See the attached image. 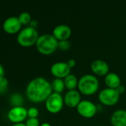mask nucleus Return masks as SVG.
I'll return each instance as SVG.
<instances>
[{"label": "nucleus", "mask_w": 126, "mask_h": 126, "mask_svg": "<svg viewBox=\"0 0 126 126\" xmlns=\"http://www.w3.org/2000/svg\"><path fill=\"white\" fill-rule=\"evenodd\" d=\"M52 92L51 83L42 77L33 79L26 88V95L28 100L35 103L45 102L53 93Z\"/></svg>", "instance_id": "1"}, {"label": "nucleus", "mask_w": 126, "mask_h": 126, "mask_svg": "<svg viewBox=\"0 0 126 126\" xmlns=\"http://www.w3.org/2000/svg\"><path fill=\"white\" fill-rule=\"evenodd\" d=\"M59 41L52 34H44L39 37L36 48L37 51L44 55H50L58 49Z\"/></svg>", "instance_id": "2"}, {"label": "nucleus", "mask_w": 126, "mask_h": 126, "mask_svg": "<svg viewBox=\"0 0 126 126\" xmlns=\"http://www.w3.org/2000/svg\"><path fill=\"white\" fill-rule=\"evenodd\" d=\"M100 82L97 78L93 75H85L80 78L78 82V89L84 95H93L99 89Z\"/></svg>", "instance_id": "3"}, {"label": "nucleus", "mask_w": 126, "mask_h": 126, "mask_svg": "<svg viewBox=\"0 0 126 126\" xmlns=\"http://www.w3.org/2000/svg\"><path fill=\"white\" fill-rule=\"evenodd\" d=\"M39 37V36L36 28L27 27L21 30L19 32L17 35V42L22 47H29L34 44L36 45Z\"/></svg>", "instance_id": "4"}, {"label": "nucleus", "mask_w": 126, "mask_h": 126, "mask_svg": "<svg viewBox=\"0 0 126 126\" xmlns=\"http://www.w3.org/2000/svg\"><path fill=\"white\" fill-rule=\"evenodd\" d=\"M64 98L60 94L53 92L45 100V108L51 114H58L64 105Z\"/></svg>", "instance_id": "5"}, {"label": "nucleus", "mask_w": 126, "mask_h": 126, "mask_svg": "<svg viewBox=\"0 0 126 126\" xmlns=\"http://www.w3.org/2000/svg\"><path fill=\"white\" fill-rule=\"evenodd\" d=\"M120 94L116 89L106 88L102 89L98 96L100 103L105 106H111L117 104L120 100Z\"/></svg>", "instance_id": "6"}, {"label": "nucleus", "mask_w": 126, "mask_h": 126, "mask_svg": "<svg viewBox=\"0 0 126 126\" xmlns=\"http://www.w3.org/2000/svg\"><path fill=\"white\" fill-rule=\"evenodd\" d=\"M76 111L78 114L84 118H92L96 115L97 108L91 101L85 100L79 103L76 107Z\"/></svg>", "instance_id": "7"}, {"label": "nucleus", "mask_w": 126, "mask_h": 126, "mask_svg": "<svg viewBox=\"0 0 126 126\" xmlns=\"http://www.w3.org/2000/svg\"><path fill=\"white\" fill-rule=\"evenodd\" d=\"M27 117V109L23 106L11 108L7 113V119L13 124L22 123Z\"/></svg>", "instance_id": "8"}, {"label": "nucleus", "mask_w": 126, "mask_h": 126, "mask_svg": "<svg viewBox=\"0 0 126 126\" xmlns=\"http://www.w3.org/2000/svg\"><path fill=\"white\" fill-rule=\"evenodd\" d=\"M22 25V24L20 23L18 17L10 16L4 20L2 27L5 32L8 34H15L21 31Z\"/></svg>", "instance_id": "9"}, {"label": "nucleus", "mask_w": 126, "mask_h": 126, "mask_svg": "<svg viewBox=\"0 0 126 126\" xmlns=\"http://www.w3.org/2000/svg\"><path fill=\"white\" fill-rule=\"evenodd\" d=\"M50 72L56 78L65 79L71 74V68L66 62H56L51 66Z\"/></svg>", "instance_id": "10"}, {"label": "nucleus", "mask_w": 126, "mask_h": 126, "mask_svg": "<svg viewBox=\"0 0 126 126\" xmlns=\"http://www.w3.org/2000/svg\"><path fill=\"white\" fill-rule=\"evenodd\" d=\"M81 101L80 93L77 90L68 91L64 97V103L68 108H76Z\"/></svg>", "instance_id": "11"}, {"label": "nucleus", "mask_w": 126, "mask_h": 126, "mask_svg": "<svg viewBox=\"0 0 126 126\" xmlns=\"http://www.w3.org/2000/svg\"><path fill=\"white\" fill-rule=\"evenodd\" d=\"M71 29L65 24H59L54 27L53 30V35L58 41L68 40L71 35Z\"/></svg>", "instance_id": "12"}, {"label": "nucleus", "mask_w": 126, "mask_h": 126, "mask_svg": "<svg viewBox=\"0 0 126 126\" xmlns=\"http://www.w3.org/2000/svg\"><path fill=\"white\" fill-rule=\"evenodd\" d=\"M91 69L92 72L98 76H105L109 73L108 64L101 59L94 61L91 65Z\"/></svg>", "instance_id": "13"}, {"label": "nucleus", "mask_w": 126, "mask_h": 126, "mask_svg": "<svg viewBox=\"0 0 126 126\" xmlns=\"http://www.w3.org/2000/svg\"><path fill=\"white\" fill-rule=\"evenodd\" d=\"M111 123L113 126H126V111L119 109L115 111L111 117Z\"/></svg>", "instance_id": "14"}, {"label": "nucleus", "mask_w": 126, "mask_h": 126, "mask_svg": "<svg viewBox=\"0 0 126 126\" xmlns=\"http://www.w3.org/2000/svg\"><path fill=\"white\" fill-rule=\"evenodd\" d=\"M105 83L108 88L116 89L121 85V79L117 74L109 72L105 76Z\"/></svg>", "instance_id": "15"}, {"label": "nucleus", "mask_w": 126, "mask_h": 126, "mask_svg": "<svg viewBox=\"0 0 126 126\" xmlns=\"http://www.w3.org/2000/svg\"><path fill=\"white\" fill-rule=\"evenodd\" d=\"M65 88L68 89V91L71 90H76V89L78 87V82L76 77L74 75L70 74L68 75L65 79H64Z\"/></svg>", "instance_id": "16"}, {"label": "nucleus", "mask_w": 126, "mask_h": 126, "mask_svg": "<svg viewBox=\"0 0 126 126\" xmlns=\"http://www.w3.org/2000/svg\"><path fill=\"white\" fill-rule=\"evenodd\" d=\"M52 89L55 93L61 94L65 89L64 80L59 78H55L51 83Z\"/></svg>", "instance_id": "17"}, {"label": "nucleus", "mask_w": 126, "mask_h": 126, "mask_svg": "<svg viewBox=\"0 0 126 126\" xmlns=\"http://www.w3.org/2000/svg\"><path fill=\"white\" fill-rule=\"evenodd\" d=\"M10 101L13 106H22L23 103V98L19 94H13L10 97Z\"/></svg>", "instance_id": "18"}, {"label": "nucleus", "mask_w": 126, "mask_h": 126, "mask_svg": "<svg viewBox=\"0 0 126 126\" xmlns=\"http://www.w3.org/2000/svg\"><path fill=\"white\" fill-rule=\"evenodd\" d=\"M18 18L22 24H27L31 21V16L27 12H22L18 16Z\"/></svg>", "instance_id": "19"}, {"label": "nucleus", "mask_w": 126, "mask_h": 126, "mask_svg": "<svg viewBox=\"0 0 126 126\" xmlns=\"http://www.w3.org/2000/svg\"><path fill=\"white\" fill-rule=\"evenodd\" d=\"M8 86V80L7 79L4 77L0 80V94H3L7 91Z\"/></svg>", "instance_id": "20"}, {"label": "nucleus", "mask_w": 126, "mask_h": 126, "mask_svg": "<svg viewBox=\"0 0 126 126\" xmlns=\"http://www.w3.org/2000/svg\"><path fill=\"white\" fill-rule=\"evenodd\" d=\"M70 47H71V44H70V42L68 40L59 41L58 49H61L62 51H65V50L69 49Z\"/></svg>", "instance_id": "21"}, {"label": "nucleus", "mask_w": 126, "mask_h": 126, "mask_svg": "<svg viewBox=\"0 0 126 126\" xmlns=\"http://www.w3.org/2000/svg\"><path fill=\"white\" fill-rule=\"evenodd\" d=\"M39 116V110L35 107H31L27 109V117L29 118H37Z\"/></svg>", "instance_id": "22"}, {"label": "nucleus", "mask_w": 126, "mask_h": 126, "mask_svg": "<svg viewBox=\"0 0 126 126\" xmlns=\"http://www.w3.org/2000/svg\"><path fill=\"white\" fill-rule=\"evenodd\" d=\"M25 125L26 126H39V121L37 118H28Z\"/></svg>", "instance_id": "23"}, {"label": "nucleus", "mask_w": 126, "mask_h": 126, "mask_svg": "<svg viewBox=\"0 0 126 126\" xmlns=\"http://www.w3.org/2000/svg\"><path fill=\"white\" fill-rule=\"evenodd\" d=\"M67 64H68V66L71 69V68H74L75 66H76V61L74 60V59H70V60H68L67 62Z\"/></svg>", "instance_id": "24"}, {"label": "nucleus", "mask_w": 126, "mask_h": 126, "mask_svg": "<svg viewBox=\"0 0 126 126\" xmlns=\"http://www.w3.org/2000/svg\"><path fill=\"white\" fill-rule=\"evenodd\" d=\"M116 90L117 91V92L120 94H120H123L124 92H125V91H126V89H125V87H124V86H123V85H120L119 87H117V89H116Z\"/></svg>", "instance_id": "25"}, {"label": "nucleus", "mask_w": 126, "mask_h": 126, "mask_svg": "<svg viewBox=\"0 0 126 126\" xmlns=\"http://www.w3.org/2000/svg\"><path fill=\"white\" fill-rule=\"evenodd\" d=\"M4 77V69L3 66L0 63V80Z\"/></svg>", "instance_id": "26"}, {"label": "nucleus", "mask_w": 126, "mask_h": 126, "mask_svg": "<svg viewBox=\"0 0 126 126\" xmlns=\"http://www.w3.org/2000/svg\"><path fill=\"white\" fill-rule=\"evenodd\" d=\"M36 26H37V21L36 20H31V21L30 22V27L33 28H36Z\"/></svg>", "instance_id": "27"}, {"label": "nucleus", "mask_w": 126, "mask_h": 126, "mask_svg": "<svg viewBox=\"0 0 126 126\" xmlns=\"http://www.w3.org/2000/svg\"><path fill=\"white\" fill-rule=\"evenodd\" d=\"M11 126H26V125H25V123H16V124H13V125H12Z\"/></svg>", "instance_id": "28"}, {"label": "nucleus", "mask_w": 126, "mask_h": 126, "mask_svg": "<svg viewBox=\"0 0 126 126\" xmlns=\"http://www.w3.org/2000/svg\"><path fill=\"white\" fill-rule=\"evenodd\" d=\"M40 126H51L49 123H42V125Z\"/></svg>", "instance_id": "29"}]
</instances>
